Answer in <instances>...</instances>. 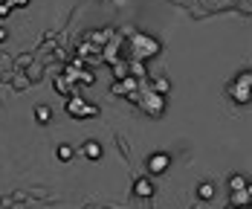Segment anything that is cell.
Here are the masks:
<instances>
[{
	"mask_svg": "<svg viewBox=\"0 0 252 209\" xmlns=\"http://www.w3.org/2000/svg\"><path fill=\"white\" fill-rule=\"evenodd\" d=\"M3 38H6V29H0V41H3Z\"/></svg>",
	"mask_w": 252,
	"mask_h": 209,
	"instance_id": "cell-19",
	"label": "cell"
},
{
	"mask_svg": "<svg viewBox=\"0 0 252 209\" xmlns=\"http://www.w3.org/2000/svg\"><path fill=\"white\" fill-rule=\"evenodd\" d=\"M197 195H200V201H209V198H215V186H212V183H203Z\"/></svg>",
	"mask_w": 252,
	"mask_h": 209,
	"instance_id": "cell-7",
	"label": "cell"
},
{
	"mask_svg": "<svg viewBox=\"0 0 252 209\" xmlns=\"http://www.w3.org/2000/svg\"><path fill=\"white\" fill-rule=\"evenodd\" d=\"M67 110H70V113H76V116H90V113H96V107H87V104H81V99L67 102Z\"/></svg>",
	"mask_w": 252,
	"mask_h": 209,
	"instance_id": "cell-1",
	"label": "cell"
},
{
	"mask_svg": "<svg viewBox=\"0 0 252 209\" xmlns=\"http://www.w3.org/2000/svg\"><path fill=\"white\" fill-rule=\"evenodd\" d=\"M9 3H12V6H26L29 0H9Z\"/></svg>",
	"mask_w": 252,
	"mask_h": 209,
	"instance_id": "cell-16",
	"label": "cell"
},
{
	"mask_svg": "<svg viewBox=\"0 0 252 209\" xmlns=\"http://www.w3.org/2000/svg\"><path fill=\"white\" fill-rule=\"evenodd\" d=\"M29 84H32V81L26 78L24 70H15V73H12V87H15V90H26Z\"/></svg>",
	"mask_w": 252,
	"mask_h": 209,
	"instance_id": "cell-3",
	"label": "cell"
},
{
	"mask_svg": "<svg viewBox=\"0 0 252 209\" xmlns=\"http://www.w3.org/2000/svg\"><path fill=\"white\" fill-rule=\"evenodd\" d=\"M133 192H136L139 198H151V195H154V186L148 180H136V183H133Z\"/></svg>",
	"mask_w": 252,
	"mask_h": 209,
	"instance_id": "cell-6",
	"label": "cell"
},
{
	"mask_svg": "<svg viewBox=\"0 0 252 209\" xmlns=\"http://www.w3.org/2000/svg\"><path fill=\"white\" fill-rule=\"evenodd\" d=\"M241 81H244V84H250V87H252V73H250V76H244Z\"/></svg>",
	"mask_w": 252,
	"mask_h": 209,
	"instance_id": "cell-17",
	"label": "cell"
},
{
	"mask_svg": "<svg viewBox=\"0 0 252 209\" xmlns=\"http://www.w3.org/2000/svg\"><path fill=\"white\" fill-rule=\"evenodd\" d=\"M35 116H38V122H50V107H44V104H41V107H38V110H35Z\"/></svg>",
	"mask_w": 252,
	"mask_h": 209,
	"instance_id": "cell-9",
	"label": "cell"
},
{
	"mask_svg": "<svg viewBox=\"0 0 252 209\" xmlns=\"http://www.w3.org/2000/svg\"><path fill=\"white\" fill-rule=\"evenodd\" d=\"M247 195L252 198V183H247Z\"/></svg>",
	"mask_w": 252,
	"mask_h": 209,
	"instance_id": "cell-18",
	"label": "cell"
},
{
	"mask_svg": "<svg viewBox=\"0 0 252 209\" xmlns=\"http://www.w3.org/2000/svg\"><path fill=\"white\" fill-rule=\"evenodd\" d=\"M55 87H58L61 93H67V81H64V78H58V81H55Z\"/></svg>",
	"mask_w": 252,
	"mask_h": 209,
	"instance_id": "cell-15",
	"label": "cell"
},
{
	"mask_svg": "<svg viewBox=\"0 0 252 209\" xmlns=\"http://www.w3.org/2000/svg\"><path fill=\"white\" fill-rule=\"evenodd\" d=\"M154 90L157 93H168V78H157L154 81Z\"/></svg>",
	"mask_w": 252,
	"mask_h": 209,
	"instance_id": "cell-11",
	"label": "cell"
},
{
	"mask_svg": "<svg viewBox=\"0 0 252 209\" xmlns=\"http://www.w3.org/2000/svg\"><path fill=\"white\" fill-rule=\"evenodd\" d=\"M29 64H32V55L26 52V55H21V58L15 61V70H24V67H29Z\"/></svg>",
	"mask_w": 252,
	"mask_h": 209,
	"instance_id": "cell-10",
	"label": "cell"
},
{
	"mask_svg": "<svg viewBox=\"0 0 252 209\" xmlns=\"http://www.w3.org/2000/svg\"><path fill=\"white\" fill-rule=\"evenodd\" d=\"M229 186H232V192H235V189H244V186H247V180H244V177H238V174H235V177H232V180H229Z\"/></svg>",
	"mask_w": 252,
	"mask_h": 209,
	"instance_id": "cell-13",
	"label": "cell"
},
{
	"mask_svg": "<svg viewBox=\"0 0 252 209\" xmlns=\"http://www.w3.org/2000/svg\"><path fill=\"white\" fill-rule=\"evenodd\" d=\"M41 76H44V73H41V67L35 64V67H29V76H26V78H29V81H38Z\"/></svg>",
	"mask_w": 252,
	"mask_h": 209,
	"instance_id": "cell-12",
	"label": "cell"
},
{
	"mask_svg": "<svg viewBox=\"0 0 252 209\" xmlns=\"http://www.w3.org/2000/svg\"><path fill=\"white\" fill-rule=\"evenodd\" d=\"M84 154L87 157H101V145L99 142H87V145H84Z\"/></svg>",
	"mask_w": 252,
	"mask_h": 209,
	"instance_id": "cell-8",
	"label": "cell"
},
{
	"mask_svg": "<svg viewBox=\"0 0 252 209\" xmlns=\"http://www.w3.org/2000/svg\"><path fill=\"white\" fill-rule=\"evenodd\" d=\"M58 157H61V160H70V157H73V151H70L67 145H61V148H58Z\"/></svg>",
	"mask_w": 252,
	"mask_h": 209,
	"instance_id": "cell-14",
	"label": "cell"
},
{
	"mask_svg": "<svg viewBox=\"0 0 252 209\" xmlns=\"http://www.w3.org/2000/svg\"><path fill=\"white\" fill-rule=\"evenodd\" d=\"M250 201H252V198L247 195V186H244V189H235V192H232V204H235V207H247Z\"/></svg>",
	"mask_w": 252,
	"mask_h": 209,
	"instance_id": "cell-5",
	"label": "cell"
},
{
	"mask_svg": "<svg viewBox=\"0 0 252 209\" xmlns=\"http://www.w3.org/2000/svg\"><path fill=\"white\" fill-rule=\"evenodd\" d=\"M162 99H165V96H159V93H148V102H145L148 113H159V110H162Z\"/></svg>",
	"mask_w": 252,
	"mask_h": 209,
	"instance_id": "cell-4",
	"label": "cell"
},
{
	"mask_svg": "<svg viewBox=\"0 0 252 209\" xmlns=\"http://www.w3.org/2000/svg\"><path fill=\"white\" fill-rule=\"evenodd\" d=\"M148 169H151L154 174L165 172V169H168V157H165V154H154L151 160H148Z\"/></svg>",
	"mask_w": 252,
	"mask_h": 209,
	"instance_id": "cell-2",
	"label": "cell"
}]
</instances>
